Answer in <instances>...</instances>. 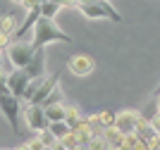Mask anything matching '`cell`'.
Returning a JSON list of instances; mask_svg holds the SVG:
<instances>
[{
	"label": "cell",
	"instance_id": "cell-13",
	"mask_svg": "<svg viewBox=\"0 0 160 150\" xmlns=\"http://www.w3.org/2000/svg\"><path fill=\"white\" fill-rule=\"evenodd\" d=\"M65 122H67V126L72 131H77L81 124H84V117H81V112L74 107V105H67V117H65Z\"/></svg>",
	"mask_w": 160,
	"mask_h": 150
},
{
	"label": "cell",
	"instance_id": "cell-1",
	"mask_svg": "<svg viewBox=\"0 0 160 150\" xmlns=\"http://www.w3.org/2000/svg\"><path fill=\"white\" fill-rule=\"evenodd\" d=\"M31 43L36 48H46L48 43H72V36H67L62 31L58 22L55 19H46V17H41L33 26V38Z\"/></svg>",
	"mask_w": 160,
	"mask_h": 150
},
{
	"label": "cell",
	"instance_id": "cell-28",
	"mask_svg": "<svg viewBox=\"0 0 160 150\" xmlns=\"http://www.w3.org/2000/svg\"><path fill=\"white\" fill-rule=\"evenodd\" d=\"M158 93H160V91H158Z\"/></svg>",
	"mask_w": 160,
	"mask_h": 150
},
{
	"label": "cell",
	"instance_id": "cell-5",
	"mask_svg": "<svg viewBox=\"0 0 160 150\" xmlns=\"http://www.w3.org/2000/svg\"><path fill=\"white\" fill-rule=\"evenodd\" d=\"M143 122V117L139 114V110H122L117 112V122H115V131L120 133V136H134L139 124Z\"/></svg>",
	"mask_w": 160,
	"mask_h": 150
},
{
	"label": "cell",
	"instance_id": "cell-3",
	"mask_svg": "<svg viewBox=\"0 0 160 150\" xmlns=\"http://www.w3.org/2000/svg\"><path fill=\"white\" fill-rule=\"evenodd\" d=\"M33 52H36V46H33V43H29V41H14V43L7 46L5 57L12 62L14 69H27L31 57H33Z\"/></svg>",
	"mask_w": 160,
	"mask_h": 150
},
{
	"label": "cell",
	"instance_id": "cell-26",
	"mask_svg": "<svg viewBox=\"0 0 160 150\" xmlns=\"http://www.w3.org/2000/svg\"><path fill=\"white\" fill-rule=\"evenodd\" d=\"M0 150H5V148H0Z\"/></svg>",
	"mask_w": 160,
	"mask_h": 150
},
{
	"label": "cell",
	"instance_id": "cell-23",
	"mask_svg": "<svg viewBox=\"0 0 160 150\" xmlns=\"http://www.w3.org/2000/svg\"><path fill=\"white\" fill-rule=\"evenodd\" d=\"M84 2H96V0H79V5H84Z\"/></svg>",
	"mask_w": 160,
	"mask_h": 150
},
{
	"label": "cell",
	"instance_id": "cell-11",
	"mask_svg": "<svg viewBox=\"0 0 160 150\" xmlns=\"http://www.w3.org/2000/svg\"><path fill=\"white\" fill-rule=\"evenodd\" d=\"M24 72H27L31 79L46 76V48H36V52H33L31 62H29V67L24 69Z\"/></svg>",
	"mask_w": 160,
	"mask_h": 150
},
{
	"label": "cell",
	"instance_id": "cell-16",
	"mask_svg": "<svg viewBox=\"0 0 160 150\" xmlns=\"http://www.w3.org/2000/svg\"><path fill=\"white\" fill-rule=\"evenodd\" d=\"M36 136L41 138V143L46 145V148H58V145H60V141H58V138H55L48 129H46V131H41V133H36Z\"/></svg>",
	"mask_w": 160,
	"mask_h": 150
},
{
	"label": "cell",
	"instance_id": "cell-9",
	"mask_svg": "<svg viewBox=\"0 0 160 150\" xmlns=\"http://www.w3.org/2000/svg\"><path fill=\"white\" fill-rule=\"evenodd\" d=\"M29 84H31V76L24 69H12V72L7 74V91L12 93V95H17L19 100L27 95Z\"/></svg>",
	"mask_w": 160,
	"mask_h": 150
},
{
	"label": "cell",
	"instance_id": "cell-18",
	"mask_svg": "<svg viewBox=\"0 0 160 150\" xmlns=\"http://www.w3.org/2000/svg\"><path fill=\"white\" fill-rule=\"evenodd\" d=\"M43 79H46V76H41V79H31V84H29V88H27V95H24L27 100H31V95L38 91V86L43 84Z\"/></svg>",
	"mask_w": 160,
	"mask_h": 150
},
{
	"label": "cell",
	"instance_id": "cell-6",
	"mask_svg": "<svg viewBox=\"0 0 160 150\" xmlns=\"http://www.w3.org/2000/svg\"><path fill=\"white\" fill-rule=\"evenodd\" d=\"M22 114H24L27 126L31 131H36V133H41V131H46L48 126H50V122H48V117H46V110H43V105L27 103V107L22 110Z\"/></svg>",
	"mask_w": 160,
	"mask_h": 150
},
{
	"label": "cell",
	"instance_id": "cell-14",
	"mask_svg": "<svg viewBox=\"0 0 160 150\" xmlns=\"http://www.w3.org/2000/svg\"><path fill=\"white\" fill-rule=\"evenodd\" d=\"M48 131H50V133H53L58 141H65V138L72 133V129L67 126V122H53V124L48 126Z\"/></svg>",
	"mask_w": 160,
	"mask_h": 150
},
{
	"label": "cell",
	"instance_id": "cell-2",
	"mask_svg": "<svg viewBox=\"0 0 160 150\" xmlns=\"http://www.w3.org/2000/svg\"><path fill=\"white\" fill-rule=\"evenodd\" d=\"M86 19H110L115 24H120L122 22V14L117 12L112 7V2H108V0H96V2H84V5L77 7Z\"/></svg>",
	"mask_w": 160,
	"mask_h": 150
},
{
	"label": "cell",
	"instance_id": "cell-7",
	"mask_svg": "<svg viewBox=\"0 0 160 150\" xmlns=\"http://www.w3.org/2000/svg\"><path fill=\"white\" fill-rule=\"evenodd\" d=\"M60 76H62L60 72H53L50 76H46V79H43V84L38 86V91L33 93V95H31V100H27V103H31V105H46L48 100L53 98V93L58 91Z\"/></svg>",
	"mask_w": 160,
	"mask_h": 150
},
{
	"label": "cell",
	"instance_id": "cell-12",
	"mask_svg": "<svg viewBox=\"0 0 160 150\" xmlns=\"http://www.w3.org/2000/svg\"><path fill=\"white\" fill-rule=\"evenodd\" d=\"M12 33H17V19H14L12 14H2L0 17V36L10 38Z\"/></svg>",
	"mask_w": 160,
	"mask_h": 150
},
{
	"label": "cell",
	"instance_id": "cell-4",
	"mask_svg": "<svg viewBox=\"0 0 160 150\" xmlns=\"http://www.w3.org/2000/svg\"><path fill=\"white\" fill-rule=\"evenodd\" d=\"M0 112H2V117L7 119V124L12 126L14 133H19V114H22L19 98L12 95L7 88H0Z\"/></svg>",
	"mask_w": 160,
	"mask_h": 150
},
{
	"label": "cell",
	"instance_id": "cell-10",
	"mask_svg": "<svg viewBox=\"0 0 160 150\" xmlns=\"http://www.w3.org/2000/svg\"><path fill=\"white\" fill-rule=\"evenodd\" d=\"M43 110H46V117H48L50 124H53V122H65V117H67V103H62L60 91L53 93V98L43 105Z\"/></svg>",
	"mask_w": 160,
	"mask_h": 150
},
{
	"label": "cell",
	"instance_id": "cell-27",
	"mask_svg": "<svg viewBox=\"0 0 160 150\" xmlns=\"http://www.w3.org/2000/svg\"><path fill=\"white\" fill-rule=\"evenodd\" d=\"M108 2H110V0H108Z\"/></svg>",
	"mask_w": 160,
	"mask_h": 150
},
{
	"label": "cell",
	"instance_id": "cell-21",
	"mask_svg": "<svg viewBox=\"0 0 160 150\" xmlns=\"http://www.w3.org/2000/svg\"><path fill=\"white\" fill-rule=\"evenodd\" d=\"M14 150H33V148H31V145H29V143H22L19 148H14Z\"/></svg>",
	"mask_w": 160,
	"mask_h": 150
},
{
	"label": "cell",
	"instance_id": "cell-25",
	"mask_svg": "<svg viewBox=\"0 0 160 150\" xmlns=\"http://www.w3.org/2000/svg\"><path fill=\"white\" fill-rule=\"evenodd\" d=\"M46 150H55V148H46Z\"/></svg>",
	"mask_w": 160,
	"mask_h": 150
},
{
	"label": "cell",
	"instance_id": "cell-19",
	"mask_svg": "<svg viewBox=\"0 0 160 150\" xmlns=\"http://www.w3.org/2000/svg\"><path fill=\"white\" fill-rule=\"evenodd\" d=\"M29 145H31L33 150H46V145L41 143V138H38V136H33V138H29Z\"/></svg>",
	"mask_w": 160,
	"mask_h": 150
},
{
	"label": "cell",
	"instance_id": "cell-8",
	"mask_svg": "<svg viewBox=\"0 0 160 150\" xmlns=\"http://www.w3.org/2000/svg\"><path fill=\"white\" fill-rule=\"evenodd\" d=\"M67 69L74 74V76H88V74L96 72V60L86 52H77L74 57L67 60Z\"/></svg>",
	"mask_w": 160,
	"mask_h": 150
},
{
	"label": "cell",
	"instance_id": "cell-22",
	"mask_svg": "<svg viewBox=\"0 0 160 150\" xmlns=\"http://www.w3.org/2000/svg\"><path fill=\"white\" fill-rule=\"evenodd\" d=\"M155 95H158V98H155V110L160 112V93H155Z\"/></svg>",
	"mask_w": 160,
	"mask_h": 150
},
{
	"label": "cell",
	"instance_id": "cell-17",
	"mask_svg": "<svg viewBox=\"0 0 160 150\" xmlns=\"http://www.w3.org/2000/svg\"><path fill=\"white\" fill-rule=\"evenodd\" d=\"M100 124L105 126V129H115V122H117V114L115 112H110V110H105V112H100Z\"/></svg>",
	"mask_w": 160,
	"mask_h": 150
},
{
	"label": "cell",
	"instance_id": "cell-20",
	"mask_svg": "<svg viewBox=\"0 0 160 150\" xmlns=\"http://www.w3.org/2000/svg\"><path fill=\"white\" fill-rule=\"evenodd\" d=\"M60 7H79V0H53Z\"/></svg>",
	"mask_w": 160,
	"mask_h": 150
},
{
	"label": "cell",
	"instance_id": "cell-24",
	"mask_svg": "<svg viewBox=\"0 0 160 150\" xmlns=\"http://www.w3.org/2000/svg\"><path fill=\"white\" fill-rule=\"evenodd\" d=\"M12 2H17V5H24V0H12Z\"/></svg>",
	"mask_w": 160,
	"mask_h": 150
},
{
	"label": "cell",
	"instance_id": "cell-15",
	"mask_svg": "<svg viewBox=\"0 0 160 150\" xmlns=\"http://www.w3.org/2000/svg\"><path fill=\"white\" fill-rule=\"evenodd\" d=\"M62 7L58 5V2H53V0H48V2H43L41 5V17H46V19H55V14L60 12Z\"/></svg>",
	"mask_w": 160,
	"mask_h": 150
}]
</instances>
